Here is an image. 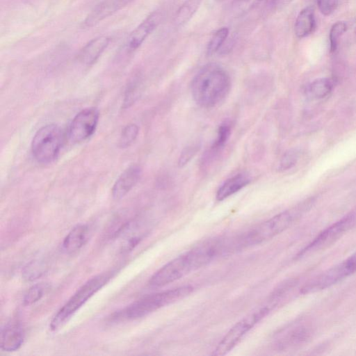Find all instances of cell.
I'll return each mask as SVG.
<instances>
[{
    "label": "cell",
    "mask_w": 356,
    "mask_h": 356,
    "mask_svg": "<svg viewBox=\"0 0 356 356\" xmlns=\"http://www.w3.org/2000/svg\"><path fill=\"white\" fill-rule=\"evenodd\" d=\"M228 72L216 63L203 66L194 76L191 83L192 97L200 107L213 108L222 102L231 89Z\"/></svg>",
    "instance_id": "1"
},
{
    "label": "cell",
    "mask_w": 356,
    "mask_h": 356,
    "mask_svg": "<svg viewBox=\"0 0 356 356\" xmlns=\"http://www.w3.org/2000/svg\"><path fill=\"white\" fill-rule=\"evenodd\" d=\"M312 200L305 201L296 207L283 211L261 222L236 239L230 248L241 249L260 244L282 233L307 211Z\"/></svg>",
    "instance_id": "2"
},
{
    "label": "cell",
    "mask_w": 356,
    "mask_h": 356,
    "mask_svg": "<svg viewBox=\"0 0 356 356\" xmlns=\"http://www.w3.org/2000/svg\"><path fill=\"white\" fill-rule=\"evenodd\" d=\"M193 290V286L185 285L147 295L119 312L118 318L133 320L145 316L163 307L181 300L191 294Z\"/></svg>",
    "instance_id": "3"
},
{
    "label": "cell",
    "mask_w": 356,
    "mask_h": 356,
    "mask_svg": "<svg viewBox=\"0 0 356 356\" xmlns=\"http://www.w3.org/2000/svg\"><path fill=\"white\" fill-rule=\"evenodd\" d=\"M112 275V273H102L83 284L54 315L50 329L54 331L63 326L90 298L106 284Z\"/></svg>",
    "instance_id": "4"
},
{
    "label": "cell",
    "mask_w": 356,
    "mask_h": 356,
    "mask_svg": "<svg viewBox=\"0 0 356 356\" xmlns=\"http://www.w3.org/2000/svg\"><path fill=\"white\" fill-rule=\"evenodd\" d=\"M63 141L61 128L57 124L43 126L35 134L31 142L33 158L40 163L47 164L54 161Z\"/></svg>",
    "instance_id": "5"
},
{
    "label": "cell",
    "mask_w": 356,
    "mask_h": 356,
    "mask_svg": "<svg viewBox=\"0 0 356 356\" xmlns=\"http://www.w3.org/2000/svg\"><path fill=\"white\" fill-rule=\"evenodd\" d=\"M269 311V307H262L237 322L218 344L213 355L221 356L227 354L238 344L246 333L268 314Z\"/></svg>",
    "instance_id": "6"
},
{
    "label": "cell",
    "mask_w": 356,
    "mask_h": 356,
    "mask_svg": "<svg viewBox=\"0 0 356 356\" xmlns=\"http://www.w3.org/2000/svg\"><path fill=\"white\" fill-rule=\"evenodd\" d=\"M355 222L356 213H350L322 231L300 252L298 256L300 257L328 247L351 229Z\"/></svg>",
    "instance_id": "7"
},
{
    "label": "cell",
    "mask_w": 356,
    "mask_h": 356,
    "mask_svg": "<svg viewBox=\"0 0 356 356\" xmlns=\"http://www.w3.org/2000/svg\"><path fill=\"white\" fill-rule=\"evenodd\" d=\"M193 270H195L194 266L187 252L171 260L157 270L150 277L149 284L154 287L163 286L183 277Z\"/></svg>",
    "instance_id": "8"
},
{
    "label": "cell",
    "mask_w": 356,
    "mask_h": 356,
    "mask_svg": "<svg viewBox=\"0 0 356 356\" xmlns=\"http://www.w3.org/2000/svg\"><path fill=\"white\" fill-rule=\"evenodd\" d=\"M99 121V111L95 108H86L73 118L70 129L69 138L79 143L89 138L95 131Z\"/></svg>",
    "instance_id": "9"
},
{
    "label": "cell",
    "mask_w": 356,
    "mask_h": 356,
    "mask_svg": "<svg viewBox=\"0 0 356 356\" xmlns=\"http://www.w3.org/2000/svg\"><path fill=\"white\" fill-rule=\"evenodd\" d=\"M353 273L346 261L331 267L309 280L302 289L303 293L325 289Z\"/></svg>",
    "instance_id": "10"
},
{
    "label": "cell",
    "mask_w": 356,
    "mask_h": 356,
    "mask_svg": "<svg viewBox=\"0 0 356 356\" xmlns=\"http://www.w3.org/2000/svg\"><path fill=\"white\" fill-rule=\"evenodd\" d=\"M131 0H102L97 3L88 14L81 23L83 29H90L106 18L112 16L127 5Z\"/></svg>",
    "instance_id": "11"
},
{
    "label": "cell",
    "mask_w": 356,
    "mask_h": 356,
    "mask_svg": "<svg viewBox=\"0 0 356 356\" xmlns=\"http://www.w3.org/2000/svg\"><path fill=\"white\" fill-rule=\"evenodd\" d=\"M161 17L157 11L152 13L130 33L124 43L127 53H133L142 45L159 24Z\"/></svg>",
    "instance_id": "12"
},
{
    "label": "cell",
    "mask_w": 356,
    "mask_h": 356,
    "mask_svg": "<svg viewBox=\"0 0 356 356\" xmlns=\"http://www.w3.org/2000/svg\"><path fill=\"white\" fill-rule=\"evenodd\" d=\"M141 174L142 170L136 164H133L124 170L113 186V198L119 200L124 197L138 183Z\"/></svg>",
    "instance_id": "13"
},
{
    "label": "cell",
    "mask_w": 356,
    "mask_h": 356,
    "mask_svg": "<svg viewBox=\"0 0 356 356\" xmlns=\"http://www.w3.org/2000/svg\"><path fill=\"white\" fill-rule=\"evenodd\" d=\"M24 339V330L20 323L11 321L2 327L1 331V348L6 352L18 350Z\"/></svg>",
    "instance_id": "14"
},
{
    "label": "cell",
    "mask_w": 356,
    "mask_h": 356,
    "mask_svg": "<svg viewBox=\"0 0 356 356\" xmlns=\"http://www.w3.org/2000/svg\"><path fill=\"white\" fill-rule=\"evenodd\" d=\"M111 38L106 35L96 37L90 40L80 50L78 58L85 65L94 64L109 45Z\"/></svg>",
    "instance_id": "15"
},
{
    "label": "cell",
    "mask_w": 356,
    "mask_h": 356,
    "mask_svg": "<svg viewBox=\"0 0 356 356\" xmlns=\"http://www.w3.org/2000/svg\"><path fill=\"white\" fill-rule=\"evenodd\" d=\"M312 333V329L309 324L298 323L284 334V336L279 339L277 346L282 349L300 346L309 339Z\"/></svg>",
    "instance_id": "16"
},
{
    "label": "cell",
    "mask_w": 356,
    "mask_h": 356,
    "mask_svg": "<svg viewBox=\"0 0 356 356\" xmlns=\"http://www.w3.org/2000/svg\"><path fill=\"white\" fill-rule=\"evenodd\" d=\"M90 235V228L85 224L74 227L65 237L62 248L67 254L77 252L87 243Z\"/></svg>",
    "instance_id": "17"
},
{
    "label": "cell",
    "mask_w": 356,
    "mask_h": 356,
    "mask_svg": "<svg viewBox=\"0 0 356 356\" xmlns=\"http://www.w3.org/2000/svg\"><path fill=\"white\" fill-rule=\"evenodd\" d=\"M250 182V177L243 172L234 175L227 179L218 188L216 198L222 201L238 192Z\"/></svg>",
    "instance_id": "18"
},
{
    "label": "cell",
    "mask_w": 356,
    "mask_h": 356,
    "mask_svg": "<svg viewBox=\"0 0 356 356\" xmlns=\"http://www.w3.org/2000/svg\"><path fill=\"white\" fill-rule=\"evenodd\" d=\"M315 28V17L314 9L306 7L297 16L294 24L296 35L299 38H305L312 33Z\"/></svg>",
    "instance_id": "19"
},
{
    "label": "cell",
    "mask_w": 356,
    "mask_h": 356,
    "mask_svg": "<svg viewBox=\"0 0 356 356\" xmlns=\"http://www.w3.org/2000/svg\"><path fill=\"white\" fill-rule=\"evenodd\" d=\"M203 0H186L178 9L175 22L179 25L187 23L197 12Z\"/></svg>",
    "instance_id": "20"
},
{
    "label": "cell",
    "mask_w": 356,
    "mask_h": 356,
    "mask_svg": "<svg viewBox=\"0 0 356 356\" xmlns=\"http://www.w3.org/2000/svg\"><path fill=\"white\" fill-rule=\"evenodd\" d=\"M332 87V82L329 79L320 78L311 83L308 91L312 97L323 99L330 93Z\"/></svg>",
    "instance_id": "21"
},
{
    "label": "cell",
    "mask_w": 356,
    "mask_h": 356,
    "mask_svg": "<svg viewBox=\"0 0 356 356\" xmlns=\"http://www.w3.org/2000/svg\"><path fill=\"white\" fill-rule=\"evenodd\" d=\"M232 131V124L229 121L223 122L217 131L216 138L211 147V152L214 154L223 148L227 142Z\"/></svg>",
    "instance_id": "22"
},
{
    "label": "cell",
    "mask_w": 356,
    "mask_h": 356,
    "mask_svg": "<svg viewBox=\"0 0 356 356\" xmlns=\"http://www.w3.org/2000/svg\"><path fill=\"white\" fill-rule=\"evenodd\" d=\"M229 35V29L222 27L218 29L211 38L207 47V54L212 56L218 52Z\"/></svg>",
    "instance_id": "23"
},
{
    "label": "cell",
    "mask_w": 356,
    "mask_h": 356,
    "mask_svg": "<svg viewBox=\"0 0 356 356\" xmlns=\"http://www.w3.org/2000/svg\"><path fill=\"white\" fill-rule=\"evenodd\" d=\"M48 289V285L44 283L35 284L30 287L23 298L25 306L31 305L40 300Z\"/></svg>",
    "instance_id": "24"
},
{
    "label": "cell",
    "mask_w": 356,
    "mask_h": 356,
    "mask_svg": "<svg viewBox=\"0 0 356 356\" xmlns=\"http://www.w3.org/2000/svg\"><path fill=\"white\" fill-rule=\"evenodd\" d=\"M46 264L40 260H34L27 264L23 270L25 280L33 281L40 277L46 270Z\"/></svg>",
    "instance_id": "25"
},
{
    "label": "cell",
    "mask_w": 356,
    "mask_h": 356,
    "mask_svg": "<svg viewBox=\"0 0 356 356\" xmlns=\"http://www.w3.org/2000/svg\"><path fill=\"white\" fill-rule=\"evenodd\" d=\"M138 127L136 124H129L122 130L119 146L121 148L129 147L136 139L138 134Z\"/></svg>",
    "instance_id": "26"
},
{
    "label": "cell",
    "mask_w": 356,
    "mask_h": 356,
    "mask_svg": "<svg viewBox=\"0 0 356 356\" xmlns=\"http://www.w3.org/2000/svg\"><path fill=\"white\" fill-rule=\"evenodd\" d=\"M140 85L139 79L136 76L129 81L124 93V108H128L135 102L139 94Z\"/></svg>",
    "instance_id": "27"
},
{
    "label": "cell",
    "mask_w": 356,
    "mask_h": 356,
    "mask_svg": "<svg viewBox=\"0 0 356 356\" xmlns=\"http://www.w3.org/2000/svg\"><path fill=\"white\" fill-rule=\"evenodd\" d=\"M347 30V25L345 22L339 21L335 22L330 31V51L334 52L338 46L340 38Z\"/></svg>",
    "instance_id": "28"
},
{
    "label": "cell",
    "mask_w": 356,
    "mask_h": 356,
    "mask_svg": "<svg viewBox=\"0 0 356 356\" xmlns=\"http://www.w3.org/2000/svg\"><path fill=\"white\" fill-rule=\"evenodd\" d=\"M299 156V153L296 149H290L287 151L282 157L278 170L280 171H285L293 168L297 163Z\"/></svg>",
    "instance_id": "29"
},
{
    "label": "cell",
    "mask_w": 356,
    "mask_h": 356,
    "mask_svg": "<svg viewBox=\"0 0 356 356\" xmlns=\"http://www.w3.org/2000/svg\"><path fill=\"white\" fill-rule=\"evenodd\" d=\"M200 149L197 143H193L186 146L181 152L178 164L180 167L186 165L195 155Z\"/></svg>",
    "instance_id": "30"
},
{
    "label": "cell",
    "mask_w": 356,
    "mask_h": 356,
    "mask_svg": "<svg viewBox=\"0 0 356 356\" xmlns=\"http://www.w3.org/2000/svg\"><path fill=\"white\" fill-rule=\"evenodd\" d=\"M317 5L321 13L327 16L336 10L338 0H317Z\"/></svg>",
    "instance_id": "31"
},
{
    "label": "cell",
    "mask_w": 356,
    "mask_h": 356,
    "mask_svg": "<svg viewBox=\"0 0 356 356\" xmlns=\"http://www.w3.org/2000/svg\"><path fill=\"white\" fill-rule=\"evenodd\" d=\"M353 273L356 271V253L345 260Z\"/></svg>",
    "instance_id": "32"
}]
</instances>
